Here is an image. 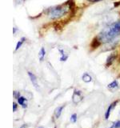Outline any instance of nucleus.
I'll use <instances>...</instances> for the list:
<instances>
[{"instance_id": "5", "label": "nucleus", "mask_w": 120, "mask_h": 128, "mask_svg": "<svg viewBox=\"0 0 120 128\" xmlns=\"http://www.w3.org/2000/svg\"><path fill=\"white\" fill-rule=\"evenodd\" d=\"M81 99H82L81 92L78 91V90H74V94H73V98H72V100H73V102H75V103H77V102H78Z\"/></svg>"}, {"instance_id": "7", "label": "nucleus", "mask_w": 120, "mask_h": 128, "mask_svg": "<svg viewBox=\"0 0 120 128\" xmlns=\"http://www.w3.org/2000/svg\"><path fill=\"white\" fill-rule=\"evenodd\" d=\"M63 108H64V106H62L57 107L54 110V115H55V117L57 118L60 117V115H61V114H62V111Z\"/></svg>"}, {"instance_id": "18", "label": "nucleus", "mask_w": 120, "mask_h": 128, "mask_svg": "<svg viewBox=\"0 0 120 128\" xmlns=\"http://www.w3.org/2000/svg\"><path fill=\"white\" fill-rule=\"evenodd\" d=\"M17 1H19V2H23V1H25V0H17Z\"/></svg>"}, {"instance_id": "11", "label": "nucleus", "mask_w": 120, "mask_h": 128, "mask_svg": "<svg viewBox=\"0 0 120 128\" xmlns=\"http://www.w3.org/2000/svg\"><path fill=\"white\" fill-rule=\"evenodd\" d=\"M25 40H26V38H22L20 41H18V42L17 43V46H16V47H15V50H18L19 48H20V46H21L22 44H23V42H25Z\"/></svg>"}, {"instance_id": "4", "label": "nucleus", "mask_w": 120, "mask_h": 128, "mask_svg": "<svg viewBox=\"0 0 120 128\" xmlns=\"http://www.w3.org/2000/svg\"><path fill=\"white\" fill-rule=\"evenodd\" d=\"M117 102H118V101L114 102L112 104H110V105L109 106V107L107 108V110H106V112L105 113V118H106V119H108V118H109L110 114V112H111V110H114V108L115 107V106H116V104H117Z\"/></svg>"}, {"instance_id": "8", "label": "nucleus", "mask_w": 120, "mask_h": 128, "mask_svg": "<svg viewBox=\"0 0 120 128\" xmlns=\"http://www.w3.org/2000/svg\"><path fill=\"white\" fill-rule=\"evenodd\" d=\"M82 78L83 80V82H91V80H92V78L90 77V75L89 74H87V73H84L82 74Z\"/></svg>"}, {"instance_id": "6", "label": "nucleus", "mask_w": 120, "mask_h": 128, "mask_svg": "<svg viewBox=\"0 0 120 128\" xmlns=\"http://www.w3.org/2000/svg\"><path fill=\"white\" fill-rule=\"evenodd\" d=\"M18 102L19 105H21L23 108L27 107V100L24 97H22V96H21V97H19L18 98Z\"/></svg>"}, {"instance_id": "9", "label": "nucleus", "mask_w": 120, "mask_h": 128, "mask_svg": "<svg viewBox=\"0 0 120 128\" xmlns=\"http://www.w3.org/2000/svg\"><path fill=\"white\" fill-rule=\"evenodd\" d=\"M45 54H46V51H45V49H44V47H42L41 49H40V51L38 53V57H39V60L40 62H42L44 57H45Z\"/></svg>"}, {"instance_id": "16", "label": "nucleus", "mask_w": 120, "mask_h": 128, "mask_svg": "<svg viewBox=\"0 0 120 128\" xmlns=\"http://www.w3.org/2000/svg\"><path fill=\"white\" fill-rule=\"evenodd\" d=\"M89 2H98V1H102V0H87Z\"/></svg>"}, {"instance_id": "13", "label": "nucleus", "mask_w": 120, "mask_h": 128, "mask_svg": "<svg viewBox=\"0 0 120 128\" xmlns=\"http://www.w3.org/2000/svg\"><path fill=\"white\" fill-rule=\"evenodd\" d=\"M110 128H120V120L116 121Z\"/></svg>"}, {"instance_id": "14", "label": "nucleus", "mask_w": 120, "mask_h": 128, "mask_svg": "<svg viewBox=\"0 0 120 128\" xmlns=\"http://www.w3.org/2000/svg\"><path fill=\"white\" fill-rule=\"evenodd\" d=\"M76 121H77V114H71L70 122H76Z\"/></svg>"}, {"instance_id": "3", "label": "nucleus", "mask_w": 120, "mask_h": 128, "mask_svg": "<svg viewBox=\"0 0 120 128\" xmlns=\"http://www.w3.org/2000/svg\"><path fill=\"white\" fill-rule=\"evenodd\" d=\"M28 75H29L30 79L32 84L34 85V86L35 88H37V89H38V81H37V78H36V76L34 74H32L31 72H28Z\"/></svg>"}, {"instance_id": "10", "label": "nucleus", "mask_w": 120, "mask_h": 128, "mask_svg": "<svg viewBox=\"0 0 120 128\" xmlns=\"http://www.w3.org/2000/svg\"><path fill=\"white\" fill-rule=\"evenodd\" d=\"M118 83L117 81H113L108 85V88L109 89H116V88H118Z\"/></svg>"}, {"instance_id": "15", "label": "nucleus", "mask_w": 120, "mask_h": 128, "mask_svg": "<svg viewBox=\"0 0 120 128\" xmlns=\"http://www.w3.org/2000/svg\"><path fill=\"white\" fill-rule=\"evenodd\" d=\"M16 110H17V104H16L15 102H14L13 103V111L15 112Z\"/></svg>"}, {"instance_id": "2", "label": "nucleus", "mask_w": 120, "mask_h": 128, "mask_svg": "<svg viewBox=\"0 0 120 128\" xmlns=\"http://www.w3.org/2000/svg\"><path fill=\"white\" fill-rule=\"evenodd\" d=\"M70 9L69 4L65 3L60 6H56L54 7L50 8L47 11L48 17L51 19H56L62 17L63 15H65Z\"/></svg>"}, {"instance_id": "12", "label": "nucleus", "mask_w": 120, "mask_h": 128, "mask_svg": "<svg viewBox=\"0 0 120 128\" xmlns=\"http://www.w3.org/2000/svg\"><path fill=\"white\" fill-rule=\"evenodd\" d=\"M59 51H60V53H61V54H62V55H61V60H62V61H65V60L67 58V55L64 54L63 50H59Z\"/></svg>"}, {"instance_id": "1", "label": "nucleus", "mask_w": 120, "mask_h": 128, "mask_svg": "<svg viewBox=\"0 0 120 128\" xmlns=\"http://www.w3.org/2000/svg\"><path fill=\"white\" fill-rule=\"evenodd\" d=\"M120 34V20L118 22H112L110 25L106 26L99 33L98 37L96 38V41L98 43H106L112 41L114 38Z\"/></svg>"}, {"instance_id": "17", "label": "nucleus", "mask_w": 120, "mask_h": 128, "mask_svg": "<svg viewBox=\"0 0 120 128\" xmlns=\"http://www.w3.org/2000/svg\"><path fill=\"white\" fill-rule=\"evenodd\" d=\"M26 126V125H23V126H22L21 127H20V128H25Z\"/></svg>"}, {"instance_id": "19", "label": "nucleus", "mask_w": 120, "mask_h": 128, "mask_svg": "<svg viewBox=\"0 0 120 128\" xmlns=\"http://www.w3.org/2000/svg\"><path fill=\"white\" fill-rule=\"evenodd\" d=\"M38 128H42V127H38Z\"/></svg>"}]
</instances>
